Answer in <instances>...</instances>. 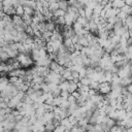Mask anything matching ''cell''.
<instances>
[{"label": "cell", "instance_id": "cell-1", "mask_svg": "<svg viewBox=\"0 0 132 132\" xmlns=\"http://www.w3.org/2000/svg\"><path fill=\"white\" fill-rule=\"evenodd\" d=\"M15 59H16V62H18L21 66L27 67V66H30V65L33 64L32 58H31L29 55H27V54H22V53H20Z\"/></svg>", "mask_w": 132, "mask_h": 132}, {"label": "cell", "instance_id": "cell-2", "mask_svg": "<svg viewBox=\"0 0 132 132\" xmlns=\"http://www.w3.org/2000/svg\"><path fill=\"white\" fill-rule=\"evenodd\" d=\"M99 94H101L102 96L103 95H108L111 91V86L109 82H102V84H99Z\"/></svg>", "mask_w": 132, "mask_h": 132}, {"label": "cell", "instance_id": "cell-3", "mask_svg": "<svg viewBox=\"0 0 132 132\" xmlns=\"http://www.w3.org/2000/svg\"><path fill=\"white\" fill-rule=\"evenodd\" d=\"M117 75L120 77V78H124V77H127V76H131L132 74L130 73V70H129V66H125L123 68H120L117 72Z\"/></svg>", "mask_w": 132, "mask_h": 132}, {"label": "cell", "instance_id": "cell-4", "mask_svg": "<svg viewBox=\"0 0 132 132\" xmlns=\"http://www.w3.org/2000/svg\"><path fill=\"white\" fill-rule=\"evenodd\" d=\"M103 99H104V96H102L99 93H97V94H95V95H93V96L90 97V101H92L96 106H97V104H99L100 102H102Z\"/></svg>", "mask_w": 132, "mask_h": 132}, {"label": "cell", "instance_id": "cell-5", "mask_svg": "<svg viewBox=\"0 0 132 132\" xmlns=\"http://www.w3.org/2000/svg\"><path fill=\"white\" fill-rule=\"evenodd\" d=\"M131 84H132V76H127V77L121 78V81H120L121 87L127 88V87H128V86H130Z\"/></svg>", "mask_w": 132, "mask_h": 132}, {"label": "cell", "instance_id": "cell-6", "mask_svg": "<svg viewBox=\"0 0 132 132\" xmlns=\"http://www.w3.org/2000/svg\"><path fill=\"white\" fill-rule=\"evenodd\" d=\"M56 30V24L53 22V21H47L45 23V31L47 32H55Z\"/></svg>", "mask_w": 132, "mask_h": 132}, {"label": "cell", "instance_id": "cell-7", "mask_svg": "<svg viewBox=\"0 0 132 132\" xmlns=\"http://www.w3.org/2000/svg\"><path fill=\"white\" fill-rule=\"evenodd\" d=\"M47 9L53 13L54 11H56L57 9H59V3L56 2V1H50L48 2V7Z\"/></svg>", "mask_w": 132, "mask_h": 132}, {"label": "cell", "instance_id": "cell-8", "mask_svg": "<svg viewBox=\"0 0 132 132\" xmlns=\"http://www.w3.org/2000/svg\"><path fill=\"white\" fill-rule=\"evenodd\" d=\"M77 44H79V45H80V46H82V47H87V46L89 45V44H88L87 37H86V36H78Z\"/></svg>", "mask_w": 132, "mask_h": 132}, {"label": "cell", "instance_id": "cell-9", "mask_svg": "<svg viewBox=\"0 0 132 132\" xmlns=\"http://www.w3.org/2000/svg\"><path fill=\"white\" fill-rule=\"evenodd\" d=\"M77 89H78V88H77V84L74 82L73 80H70V81H69V87H68V93L71 94V93L77 91Z\"/></svg>", "mask_w": 132, "mask_h": 132}, {"label": "cell", "instance_id": "cell-10", "mask_svg": "<svg viewBox=\"0 0 132 132\" xmlns=\"http://www.w3.org/2000/svg\"><path fill=\"white\" fill-rule=\"evenodd\" d=\"M111 5H112L113 8L121 9V8L125 5V1H119V0H116V1H112V2H111Z\"/></svg>", "mask_w": 132, "mask_h": 132}, {"label": "cell", "instance_id": "cell-11", "mask_svg": "<svg viewBox=\"0 0 132 132\" xmlns=\"http://www.w3.org/2000/svg\"><path fill=\"white\" fill-rule=\"evenodd\" d=\"M58 3H59V9H62L63 11L67 12V10L69 9V4H68V2H66V1H60V2H58Z\"/></svg>", "mask_w": 132, "mask_h": 132}, {"label": "cell", "instance_id": "cell-12", "mask_svg": "<svg viewBox=\"0 0 132 132\" xmlns=\"http://www.w3.org/2000/svg\"><path fill=\"white\" fill-rule=\"evenodd\" d=\"M23 7H24V12H25L26 15H29V16H33L34 15L35 10L32 7H30V6H23Z\"/></svg>", "mask_w": 132, "mask_h": 132}, {"label": "cell", "instance_id": "cell-13", "mask_svg": "<svg viewBox=\"0 0 132 132\" xmlns=\"http://www.w3.org/2000/svg\"><path fill=\"white\" fill-rule=\"evenodd\" d=\"M68 87H69V81L68 80H63L62 82L59 84V89L61 91H67L68 92Z\"/></svg>", "mask_w": 132, "mask_h": 132}, {"label": "cell", "instance_id": "cell-14", "mask_svg": "<svg viewBox=\"0 0 132 132\" xmlns=\"http://www.w3.org/2000/svg\"><path fill=\"white\" fill-rule=\"evenodd\" d=\"M129 64V60H122V61H119V62H117L114 65H116V67L118 68V69H120V68H123V67H125V66H127Z\"/></svg>", "mask_w": 132, "mask_h": 132}, {"label": "cell", "instance_id": "cell-15", "mask_svg": "<svg viewBox=\"0 0 132 132\" xmlns=\"http://www.w3.org/2000/svg\"><path fill=\"white\" fill-rule=\"evenodd\" d=\"M105 125H106V126H107V128L110 130L113 126H116V125H117V122H116L114 120H112V119L108 118V119H107V121L105 122Z\"/></svg>", "mask_w": 132, "mask_h": 132}, {"label": "cell", "instance_id": "cell-16", "mask_svg": "<svg viewBox=\"0 0 132 132\" xmlns=\"http://www.w3.org/2000/svg\"><path fill=\"white\" fill-rule=\"evenodd\" d=\"M14 9H15V15H19V16H23L24 14H25V12H24V7L23 6H16V7H14Z\"/></svg>", "mask_w": 132, "mask_h": 132}, {"label": "cell", "instance_id": "cell-17", "mask_svg": "<svg viewBox=\"0 0 132 132\" xmlns=\"http://www.w3.org/2000/svg\"><path fill=\"white\" fill-rule=\"evenodd\" d=\"M65 11H63L62 9H57L56 11L53 12V16L54 18H60V16H64L65 15Z\"/></svg>", "mask_w": 132, "mask_h": 132}, {"label": "cell", "instance_id": "cell-18", "mask_svg": "<svg viewBox=\"0 0 132 132\" xmlns=\"http://www.w3.org/2000/svg\"><path fill=\"white\" fill-rule=\"evenodd\" d=\"M79 82L81 86H85V87H89L90 82H91V79L88 78V77H82L81 79H79Z\"/></svg>", "mask_w": 132, "mask_h": 132}, {"label": "cell", "instance_id": "cell-19", "mask_svg": "<svg viewBox=\"0 0 132 132\" xmlns=\"http://www.w3.org/2000/svg\"><path fill=\"white\" fill-rule=\"evenodd\" d=\"M89 88H90L91 90H95V91H97L98 88H99V82L91 80V82H90V85H89Z\"/></svg>", "mask_w": 132, "mask_h": 132}, {"label": "cell", "instance_id": "cell-20", "mask_svg": "<svg viewBox=\"0 0 132 132\" xmlns=\"http://www.w3.org/2000/svg\"><path fill=\"white\" fill-rule=\"evenodd\" d=\"M54 132H66V129H65L63 126L59 125V126L56 127V129L54 130Z\"/></svg>", "mask_w": 132, "mask_h": 132}, {"label": "cell", "instance_id": "cell-21", "mask_svg": "<svg viewBox=\"0 0 132 132\" xmlns=\"http://www.w3.org/2000/svg\"><path fill=\"white\" fill-rule=\"evenodd\" d=\"M69 93L67 92V91H61V93H60V96L62 97V98H64V99H67L68 97H69Z\"/></svg>", "mask_w": 132, "mask_h": 132}, {"label": "cell", "instance_id": "cell-22", "mask_svg": "<svg viewBox=\"0 0 132 132\" xmlns=\"http://www.w3.org/2000/svg\"><path fill=\"white\" fill-rule=\"evenodd\" d=\"M70 95H71V96H72V97H74V98H75V99H77V98H78V97H79V93H78V92H77V91H75V92H73V93H71V94H70Z\"/></svg>", "mask_w": 132, "mask_h": 132}, {"label": "cell", "instance_id": "cell-23", "mask_svg": "<svg viewBox=\"0 0 132 132\" xmlns=\"http://www.w3.org/2000/svg\"><path fill=\"white\" fill-rule=\"evenodd\" d=\"M125 5L132 6V0H127V1H125Z\"/></svg>", "mask_w": 132, "mask_h": 132}, {"label": "cell", "instance_id": "cell-24", "mask_svg": "<svg viewBox=\"0 0 132 132\" xmlns=\"http://www.w3.org/2000/svg\"><path fill=\"white\" fill-rule=\"evenodd\" d=\"M128 66H129V70H130V73L132 74V62H131V61H129V64H128Z\"/></svg>", "mask_w": 132, "mask_h": 132}, {"label": "cell", "instance_id": "cell-25", "mask_svg": "<svg viewBox=\"0 0 132 132\" xmlns=\"http://www.w3.org/2000/svg\"><path fill=\"white\" fill-rule=\"evenodd\" d=\"M38 132H45L44 130H40V131H38Z\"/></svg>", "mask_w": 132, "mask_h": 132}, {"label": "cell", "instance_id": "cell-26", "mask_svg": "<svg viewBox=\"0 0 132 132\" xmlns=\"http://www.w3.org/2000/svg\"><path fill=\"white\" fill-rule=\"evenodd\" d=\"M131 76H132V75H131Z\"/></svg>", "mask_w": 132, "mask_h": 132}]
</instances>
